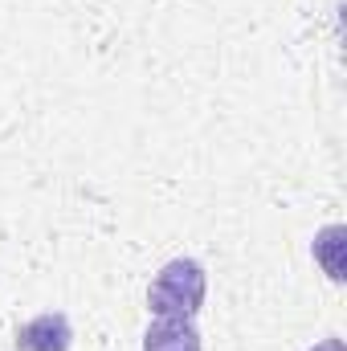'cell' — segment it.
I'll return each instance as SVG.
<instances>
[{
    "label": "cell",
    "mask_w": 347,
    "mask_h": 351,
    "mask_svg": "<svg viewBox=\"0 0 347 351\" xmlns=\"http://www.w3.org/2000/svg\"><path fill=\"white\" fill-rule=\"evenodd\" d=\"M204 265L196 258H172L147 286V311L156 319H196V311L204 306Z\"/></svg>",
    "instance_id": "6da1fadb"
},
{
    "label": "cell",
    "mask_w": 347,
    "mask_h": 351,
    "mask_svg": "<svg viewBox=\"0 0 347 351\" xmlns=\"http://www.w3.org/2000/svg\"><path fill=\"white\" fill-rule=\"evenodd\" d=\"M12 343H16V351H70L74 348V327L62 311H45V315L21 323Z\"/></svg>",
    "instance_id": "7a4b0ae2"
},
{
    "label": "cell",
    "mask_w": 347,
    "mask_h": 351,
    "mask_svg": "<svg viewBox=\"0 0 347 351\" xmlns=\"http://www.w3.org/2000/svg\"><path fill=\"white\" fill-rule=\"evenodd\" d=\"M143 351H200V331L192 319H156L143 331Z\"/></svg>",
    "instance_id": "3957f363"
},
{
    "label": "cell",
    "mask_w": 347,
    "mask_h": 351,
    "mask_svg": "<svg viewBox=\"0 0 347 351\" xmlns=\"http://www.w3.org/2000/svg\"><path fill=\"white\" fill-rule=\"evenodd\" d=\"M339 250H344V225H327L319 237H315V258L323 262L331 282H344V262H339Z\"/></svg>",
    "instance_id": "277c9868"
},
{
    "label": "cell",
    "mask_w": 347,
    "mask_h": 351,
    "mask_svg": "<svg viewBox=\"0 0 347 351\" xmlns=\"http://www.w3.org/2000/svg\"><path fill=\"white\" fill-rule=\"evenodd\" d=\"M311 351H347V343L339 339V335H331V339H323V343H315Z\"/></svg>",
    "instance_id": "5b68a950"
}]
</instances>
